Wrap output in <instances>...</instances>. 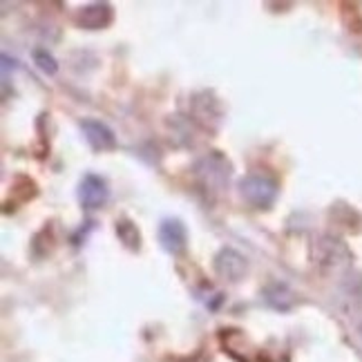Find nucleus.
<instances>
[{
	"label": "nucleus",
	"instance_id": "f257e3e1",
	"mask_svg": "<svg viewBox=\"0 0 362 362\" xmlns=\"http://www.w3.org/2000/svg\"><path fill=\"white\" fill-rule=\"evenodd\" d=\"M240 197L255 211H269L280 197V184L269 173H248L240 179Z\"/></svg>",
	"mask_w": 362,
	"mask_h": 362
},
{
	"label": "nucleus",
	"instance_id": "f03ea898",
	"mask_svg": "<svg viewBox=\"0 0 362 362\" xmlns=\"http://www.w3.org/2000/svg\"><path fill=\"white\" fill-rule=\"evenodd\" d=\"M230 173L233 165L221 152H208L206 157L194 163V177H197L199 186L211 194H219L228 186Z\"/></svg>",
	"mask_w": 362,
	"mask_h": 362
},
{
	"label": "nucleus",
	"instance_id": "7ed1b4c3",
	"mask_svg": "<svg viewBox=\"0 0 362 362\" xmlns=\"http://www.w3.org/2000/svg\"><path fill=\"white\" fill-rule=\"evenodd\" d=\"M313 259L322 271H340L351 262V250L333 235H322L313 246Z\"/></svg>",
	"mask_w": 362,
	"mask_h": 362
},
{
	"label": "nucleus",
	"instance_id": "20e7f679",
	"mask_svg": "<svg viewBox=\"0 0 362 362\" xmlns=\"http://www.w3.org/2000/svg\"><path fill=\"white\" fill-rule=\"evenodd\" d=\"M190 119L202 125L204 130H217L221 119H224V107H221L219 99L208 90L194 92L188 101Z\"/></svg>",
	"mask_w": 362,
	"mask_h": 362
},
{
	"label": "nucleus",
	"instance_id": "39448f33",
	"mask_svg": "<svg viewBox=\"0 0 362 362\" xmlns=\"http://www.w3.org/2000/svg\"><path fill=\"white\" fill-rule=\"evenodd\" d=\"M213 269L215 273L226 282H242L248 273V259L230 246H224L217 250V255L213 257Z\"/></svg>",
	"mask_w": 362,
	"mask_h": 362
},
{
	"label": "nucleus",
	"instance_id": "423d86ee",
	"mask_svg": "<svg viewBox=\"0 0 362 362\" xmlns=\"http://www.w3.org/2000/svg\"><path fill=\"white\" fill-rule=\"evenodd\" d=\"M110 199L107 181L96 175V173H86L78 181V202L86 211H99Z\"/></svg>",
	"mask_w": 362,
	"mask_h": 362
},
{
	"label": "nucleus",
	"instance_id": "0eeeda50",
	"mask_svg": "<svg viewBox=\"0 0 362 362\" xmlns=\"http://www.w3.org/2000/svg\"><path fill=\"white\" fill-rule=\"evenodd\" d=\"M157 235H159L161 248L165 250V253H170V255L184 253L186 246H188V230L184 226V221L177 219V217L163 219L161 224H159Z\"/></svg>",
	"mask_w": 362,
	"mask_h": 362
},
{
	"label": "nucleus",
	"instance_id": "6e6552de",
	"mask_svg": "<svg viewBox=\"0 0 362 362\" xmlns=\"http://www.w3.org/2000/svg\"><path fill=\"white\" fill-rule=\"evenodd\" d=\"M81 132L86 136V141L90 144L92 150L96 152H110L117 148V136L110 125H105L99 119H83L81 123Z\"/></svg>",
	"mask_w": 362,
	"mask_h": 362
},
{
	"label": "nucleus",
	"instance_id": "1a4fd4ad",
	"mask_svg": "<svg viewBox=\"0 0 362 362\" xmlns=\"http://www.w3.org/2000/svg\"><path fill=\"white\" fill-rule=\"evenodd\" d=\"M112 21H115V9L107 3H90L76 13V25L88 32L105 30V27L112 25Z\"/></svg>",
	"mask_w": 362,
	"mask_h": 362
},
{
	"label": "nucleus",
	"instance_id": "9d476101",
	"mask_svg": "<svg viewBox=\"0 0 362 362\" xmlns=\"http://www.w3.org/2000/svg\"><path fill=\"white\" fill-rule=\"evenodd\" d=\"M262 298L275 311H288V309H293V304H296V293L284 282L267 284L262 291Z\"/></svg>",
	"mask_w": 362,
	"mask_h": 362
},
{
	"label": "nucleus",
	"instance_id": "9b49d317",
	"mask_svg": "<svg viewBox=\"0 0 362 362\" xmlns=\"http://www.w3.org/2000/svg\"><path fill=\"white\" fill-rule=\"evenodd\" d=\"M115 233H117L119 242H121L125 248H128V250H132V253H136V250H141V233H139V228H136V224H134L132 219H128V217L117 219Z\"/></svg>",
	"mask_w": 362,
	"mask_h": 362
},
{
	"label": "nucleus",
	"instance_id": "f8f14e48",
	"mask_svg": "<svg viewBox=\"0 0 362 362\" xmlns=\"http://www.w3.org/2000/svg\"><path fill=\"white\" fill-rule=\"evenodd\" d=\"M32 57H34V63L38 65V69L43 74H47V76H54L59 72V63H57V59L52 57V54L47 52V49H34L32 52Z\"/></svg>",
	"mask_w": 362,
	"mask_h": 362
}]
</instances>
